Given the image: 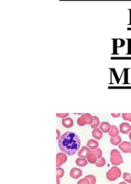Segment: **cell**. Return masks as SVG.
Listing matches in <instances>:
<instances>
[{
	"label": "cell",
	"instance_id": "29",
	"mask_svg": "<svg viewBox=\"0 0 131 184\" xmlns=\"http://www.w3.org/2000/svg\"><path fill=\"white\" fill-rule=\"evenodd\" d=\"M60 180H59V179L57 180V184H60Z\"/></svg>",
	"mask_w": 131,
	"mask_h": 184
},
{
	"label": "cell",
	"instance_id": "9",
	"mask_svg": "<svg viewBox=\"0 0 131 184\" xmlns=\"http://www.w3.org/2000/svg\"><path fill=\"white\" fill-rule=\"evenodd\" d=\"M83 174V171L80 169L77 168H73L70 172V175L72 178L74 179H78L79 178L82 176Z\"/></svg>",
	"mask_w": 131,
	"mask_h": 184
},
{
	"label": "cell",
	"instance_id": "32",
	"mask_svg": "<svg viewBox=\"0 0 131 184\" xmlns=\"http://www.w3.org/2000/svg\"><path fill=\"white\" fill-rule=\"evenodd\" d=\"M130 144H131V142H130ZM130 153H131V150H130Z\"/></svg>",
	"mask_w": 131,
	"mask_h": 184
},
{
	"label": "cell",
	"instance_id": "33",
	"mask_svg": "<svg viewBox=\"0 0 131 184\" xmlns=\"http://www.w3.org/2000/svg\"><path fill=\"white\" fill-rule=\"evenodd\" d=\"M130 122H131V120H130Z\"/></svg>",
	"mask_w": 131,
	"mask_h": 184
},
{
	"label": "cell",
	"instance_id": "24",
	"mask_svg": "<svg viewBox=\"0 0 131 184\" xmlns=\"http://www.w3.org/2000/svg\"><path fill=\"white\" fill-rule=\"evenodd\" d=\"M122 116H123V118L125 120L130 121V120H131V113H123L122 114Z\"/></svg>",
	"mask_w": 131,
	"mask_h": 184
},
{
	"label": "cell",
	"instance_id": "19",
	"mask_svg": "<svg viewBox=\"0 0 131 184\" xmlns=\"http://www.w3.org/2000/svg\"><path fill=\"white\" fill-rule=\"evenodd\" d=\"M57 180L58 179H60L63 177L64 174V170H63V169H62L60 167H57Z\"/></svg>",
	"mask_w": 131,
	"mask_h": 184
},
{
	"label": "cell",
	"instance_id": "14",
	"mask_svg": "<svg viewBox=\"0 0 131 184\" xmlns=\"http://www.w3.org/2000/svg\"><path fill=\"white\" fill-rule=\"evenodd\" d=\"M119 133V131L118 128L115 125H112L111 129L109 131V135L111 137H118Z\"/></svg>",
	"mask_w": 131,
	"mask_h": 184
},
{
	"label": "cell",
	"instance_id": "1",
	"mask_svg": "<svg viewBox=\"0 0 131 184\" xmlns=\"http://www.w3.org/2000/svg\"><path fill=\"white\" fill-rule=\"evenodd\" d=\"M81 141L79 136L71 131L66 132L58 140V147L60 150L70 156L79 151Z\"/></svg>",
	"mask_w": 131,
	"mask_h": 184
},
{
	"label": "cell",
	"instance_id": "27",
	"mask_svg": "<svg viewBox=\"0 0 131 184\" xmlns=\"http://www.w3.org/2000/svg\"><path fill=\"white\" fill-rule=\"evenodd\" d=\"M111 116L113 118H119L120 116H121V114L120 113H117V114H115V113H112L111 114Z\"/></svg>",
	"mask_w": 131,
	"mask_h": 184
},
{
	"label": "cell",
	"instance_id": "15",
	"mask_svg": "<svg viewBox=\"0 0 131 184\" xmlns=\"http://www.w3.org/2000/svg\"><path fill=\"white\" fill-rule=\"evenodd\" d=\"M87 159V161H88L89 163H91V164H95V163L97 162L98 158H97V157H96V155L95 154V153H92V151H91V153L88 155Z\"/></svg>",
	"mask_w": 131,
	"mask_h": 184
},
{
	"label": "cell",
	"instance_id": "2",
	"mask_svg": "<svg viewBox=\"0 0 131 184\" xmlns=\"http://www.w3.org/2000/svg\"><path fill=\"white\" fill-rule=\"evenodd\" d=\"M110 162L113 165L118 166L123 163V159L121 153L117 149H113L110 153Z\"/></svg>",
	"mask_w": 131,
	"mask_h": 184
},
{
	"label": "cell",
	"instance_id": "12",
	"mask_svg": "<svg viewBox=\"0 0 131 184\" xmlns=\"http://www.w3.org/2000/svg\"><path fill=\"white\" fill-rule=\"evenodd\" d=\"M92 135L96 140H100L103 137V132L98 128L93 129Z\"/></svg>",
	"mask_w": 131,
	"mask_h": 184
},
{
	"label": "cell",
	"instance_id": "20",
	"mask_svg": "<svg viewBox=\"0 0 131 184\" xmlns=\"http://www.w3.org/2000/svg\"><path fill=\"white\" fill-rule=\"evenodd\" d=\"M106 164V160L104 158H101L100 159H98L97 162L95 163V165L97 166V167H102L104 166Z\"/></svg>",
	"mask_w": 131,
	"mask_h": 184
},
{
	"label": "cell",
	"instance_id": "7",
	"mask_svg": "<svg viewBox=\"0 0 131 184\" xmlns=\"http://www.w3.org/2000/svg\"><path fill=\"white\" fill-rule=\"evenodd\" d=\"M91 150L87 146H83L81 149L78 152V156L81 158H87L88 155L91 153Z\"/></svg>",
	"mask_w": 131,
	"mask_h": 184
},
{
	"label": "cell",
	"instance_id": "16",
	"mask_svg": "<svg viewBox=\"0 0 131 184\" xmlns=\"http://www.w3.org/2000/svg\"><path fill=\"white\" fill-rule=\"evenodd\" d=\"M75 163L76 165L79 166H81V167H84V166L87 165L88 161L87 159H86L85 158H77L75 161Z\"/></svg>",
	"mask_w": 131,
	"mask_h": 184
},
{
	"label": "cell",
	"instance_id": "13",
	"mask_svg": "<svg viewBox=\"0 0 131 184\" xmlns=\"http://www.w3.org/2000/svg\"><path fill=\"white\" fill-rule=\"evenodd\" d=\"M62 124H63V125L64 127L68 129L74 125V121L71 118H66L63 119Z\"/></svg>",
	"mask_w": 131,
	"mask_h": 184
},
{
	"label": "cell",
	"instance_id": "25",
	"mask_svg": "<svg viewBox=\"0 0 131 184\" xmlns=\"http://www.w3.org/2000/svg\"><path fill=\"white\" fill-rule=\"evenodd\" d=\"M77 184H91L90 182H89V180L87 178H83L80 180H79Z\"/></svg>",
	"mask_w": 131,
	"mask_h": 184
},
{
	"label": "cell",
	"instance_id": "5",
	"mask_svg": "<svg viewBox=\"0 0 131 184\" xmlns=\"http://www.w3.org/2000/svg\"><path fill=\"white\" fill-rule=\"evenodd\" d=\"M68 157L66 153H58L57 154V167H60V166L63 165L64 163L67 161Z\"/></svg>",
	"mask_w": 131,
	"mask_h": 184
},
{
	"label": "cell",
	"instance_id": "18",
	"mask_svg": "<svg viewBox=\"0 0 131 184\" xmlns=\"http://www.w3.org/2000/svg\"><path fill=\"white\" fill-rule=\"evenodd\" d=\"M100 124V123L99 118L97 116H93V122H92V124L91 125V128L92 129L98 128Z\"/></svg>",
	"mask_w": 131,
	"mask_h": 184
},
{
	"label": "cell",
	"instance_id": "17",
	"mask_svg": "<svg viewBox=\"0 0 131 184\" xmlns=\"http://www.w3.org/2000/svg\"><path fill=\"white\" fill-rule=\"evenodd\" d=\"M121 137H120L119 135H118V137H111L110 138V142L111 144L114 145V146H118L119 145L120 143H121Z\"/></svg>",
	"mask_w": 131,
	"mask_h": 184
},
{
	"label": "cell",
	"instance_id": "21",
	"mask_svg": "<svg viewBox=\"0 0 131 184\" xmlns=\"http://www.w3.org/2000/svg\"><path fill=\"white\" fill-rule=\"evenodd\" d=\"M123 178L127 182H129V183H131V174H130L129 173H127V172L123 173Z\"/></svg>",
	"mask_w": 131,
	"mask_h": 184
},
{
	"label": "cell",
	"instance_id": "8",
	"mask_svg": "<svg viewBox=\"0 0 131 184\" xmlns=\"http://www.w3.org/2000/svg\"><path fill=\"white\" fill-rule=\"evenodd\" d=\"M120 132L123 134H128L131 131V126L127 122H124L121 124L119 125Z\"/></svg>",
	"mask_w": 131,
	"mask_h": 184
},
{
	"label": "cell",
	"instance_id": "11",
	"mask_svg": "<svg viewBox=\"0 0 131 184\" xmlns=\"http://www.w3.org/2000/svg\"><path fill=\"white\" fill-rule=\"evenodd\" d=\"M98 146H99V143L97 142V141H95V140L90 139L87 142V146L91 149V151L97 149L98 148Z\"/></svg>",
	"mask_w": 131,
	"mask_h": 184
},
{
	"label": "cell",
	"instance_id": "31",
	"mask_svg": "<svg viewBox=\"0 0 131 184\" xmlns=\"http://www.w3.org/2000/svg\"><path fill=\"white\" fill-rule=\"evenodd\" d=\"M129 138H130V140L131 141V131H130V132L129 133Z\"/></svg>",
	"mask_w": 131,
	"mask_h": 184
},
{
	"label": "cell",
	"instance_id": "30",
	"mask_svg": "<svg viewBox=\"0 0 131 184\" xmlns=\"http://www.w3.org/2000/svg\"><path fill=\"white\" fill-rule=\"evenodd\" d=\"M119 184H127L125 182H121Z\"/></svg>",
	"mask_w": 131,
	"mask_h": 184
},
{
	"label": "cell",
	"instance_id": "23",
	"mask_svg": "<svg viewBox=\"0 0 131 184\" xmlns=\"http://www.w3.org/2000/svg\"><path fill=\"white\" fill-rule=\"evenodd\" d=\"M85 178H87L89 180V182H90L91 184H95L96 183V178L95 176L93 175H88V176H85Z\"/></svg>",
	"mask_w": 131,
	"mask_h": 184
},
{
	"label": "cell",
	"instance_id": "4",
	"mask_svg": "<svg viewBox=\"0 0 131 184\" xmlns=\"http://www.w3.org/2000/svg\"><path fill=\"white\" fill-rule=\"evenodd\" d=\"M77 124L79 126H84L85 125H91L93 122V116L89 113L83 114L81 117L77 119Z\"/></svg>",
	"mask_w": 131,
	"mask_h": 184
},
{
	"label": "cell",
	"instance_id": "26",
	"mask_svg": "<svg viewBox=\"0 0 131 184\" xmlns=\"http://www.w3.org/2000/svg\"><path fill=\"white\" fill-rule=\"evenodd\" d=\"M69 114H70L69 113H57L56 116L57 117H59L60 118L64 119V118H67L69 116Z\"/></svg>",
	"mask_w": 131,
	"mask_h": 184
},
{
	"label": "cell",
	"instance_id": "22",
	"mask_svg": "<svg viewBox=\"0 0 131 184\" xmlns=\"http://www.w3.org/2000/svg\"><path fill=\"white\" fill-rule=\"evenodd\" d=\"M92 153H94L96 155V157H97L98 159H100V158H102V150H101V149H100V148H98L97 149H95V150H92Z\"/></svg>",
	"mask_w": 131,
	"mask_h": 184
},
{
	"label": "cell",
	"instance_id": "3",
	"mask_svg": "<svg viewBox=\"0 0 131 184\" xmlns=\"http://www.w3.org/2000/svg\"><path fill=\"white\" fill-rule=\"evenodd\" d=\"M121 176V171L118 167L114 166L109 170V171L106 173V178L108 180L111 182L115 181L117 179L119 178Z\"/></svg>",
	"mask_w": 131,
	"mask_h": 184
},
{
	"label": "cell",
	"instance_id": "10",
	"mask_svg": "<svg viewBox=\"0 0 131 184\" xmlns=\"http://www.w3.org/2000/svg\"><path fill=\"white\" fill-rule=\"evenodd\" d=\"M111 127H112V125L107 121L102 122L99 125V129H100L103 132H104V133L109 132L110 129H111Z\"/></svg>",
	"mask_w": 131,
	"mask_h": 184
},
{
	"label": "cell",
	"instance_id": "28",
	"mask_svg": "<svg viewBox=\"0 0 131 184\" xmlns=\"http://www.w3.org/2000/svg\"><path fill=\"white\" fill-rule=\"evenodd\" d=\"M57 140H59L60 139V131L59 130H58V129H57Z\"/></svg>",
	"mask_w": 131,
	"mask_h": 184
},
{
	"label": "cell",
	"instance_id": "6",
	"mask_svg": "<svg viewBox=\"0 0 131 184\" xmlns=\"http://www.w3.org/2000/svg\"><path fill=\"white\" fill-rule=\"evenodd\" d=\"M119 148L121 150L123 153H130L131 150V144L130 142L127 141H124L119 144Z\"/></svg>",
	"mask_w": 131,
	"mask_h": 184
}]
</instances>
